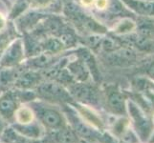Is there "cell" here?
<instances>
[{
  "label": "cell",
  "instance_id": "3",
  "mask_svg": "<svg viewBox=\"0 0 154 143\" xmlns=\"http://www.w3.org/2000/svg\"><path fill=\"white\" fill-rule=\"evenodd\" d=\"M26 59L24 39L17 37L6 46L0 56V68L10 69L22 65Z\"/></svg>",
  "mask_w": 154,
  "mask_h": 143
},
{
  "label": "cell",
  "instance_id": "16",
  "mask_svg": "<svg viewBox=\"0 0 154 143\" xmlns=\"http://www.w3.org/2000/svg\"><path fill=\"white\" fill-rule=\"evenodd\" d=\"M35 119V116L32 108L28 104H23L22 106H19L18 109L17 110V112H15L14 122L25 124V123L32 122V121H34Z\"/></svg>",
  "mask_w": 154,
  "mask_h": 143
},
{
  "label": "cell",
  "instance_id": "2",
  "mask_svg": "<svg viewBox=\"0 0 154 143\" xmlns=\"http://www.w3.org/2000/svg\"><path fill=\"white\" fill-rule=\"evenodd\" d=\"M38 99L44 100L52 104H66L71 103L74 100L69 94L66 87L55 80H45L35 90Z\"/></svg>",
  "mask_w": 154,
  "mask_h": 143
},
{
  "label": "cell",
  "instance_id": "15",
  "mask_svg": "<svg viewBox=\"0 0 154 143\" xmlns=\"http://www.w3.org/2000/svg\"><path fill=\"white\" fill-rule=\"evenodd\" d=\"M0 139L3 143H46L40 139H33L21 136L17 134L12 127H6V129L0 136Z\"/></svg>",
  "mask_w": 154,
  "mask_h": 143
},
{
  "label": "cell",
  "instance_id": "13",
  "mask_svg": "<svg viewBox=\"0 0 154 143\" xmlns=\"http://www.w3.org/2000/svg\"><path fill=\"white\" fill-rule=\"evenodd\" d=\"M40 46L42 52L53 55H58L64 51L66 48L60 37L54 35H47L40 40Z\"/></svg>",
  "mask_w": 154,
  "mask_h": 143
},
{
  "label": "cell",
  "instance_id": "10",
  "mask_svg": "<svg viewBox=\"0 0 154 143\" xmlns=\"http://www.w3.org/2000/svg\"><path fill=\"white\" fill-rule=\"evenodd\" d=\"M66 68L72 76L74 81L76 82H88L89 79L91 78L85 64L77 56L75 57V59L67 61Z\"/></svg>",
  "mask_w": 154,
  "mask_h": 143
},
{
  "label": "cell",
  "instance_id": "6",
  "mask_svg": "<svg viewBox=\"0 0 154 143\" xmlns=\"http://www.w3.org/2000/svg\"><path fill=\"white\" fill-rule=\"evenodd\" d=\"M19 106L20 101L15 91H7L0 97V115L5 120L13 121Z\"/></svg>",
  "mask_w": 154,
  "mask_h": 143
},
{
  "label": "cell",
  "instance_id": "4",
  "mask_svg": "<svg viewBox=\"0 0 154 143\" xmlns=\"http://www.w3.org/2000/svg\"><path fill=\"white\" fill-rule=\"evenodd\" d=\"M69 94L75 102L88 106H96L99 103L100 97L97 88L89 82H73L67 86Z\"/></svg>",
  "mask_w": 154,
  "mask_h": 143
},
{
  "label": "cell",
  "instance_id": "26",
  "mask_svg": "<svg viewBox=\"0 0 154 143\" xmlns=\"http://www.w3.org/2000/svg\"><path fill=\"white\" fill-rule=\"evenodd\" d=\"M147 1H154V0H147Z\"/></svg>",
  "mask_w": 154,
  "mask_h": 143
},
{
  "label": "cell",
  "instance_id": "11",
  "mask_svg": "<svg viewBox=\"0 0 154 143\" xmlns=\"http://www.w3.org/2000/svg\"><path fill=\"white\" fill-rule=\"evenodd\" d=\"M128 109H129V113L133 118L137 131L139 132V135L141 136V137L143 139H146L150 133V123L148 121L143 113L140 111V109L137 107V106L132 103V102H128Z\"/></svg>",
  "mask_w": 154,
  "mask_h": 143
},
{
  "label": "cell",
  "instance_id": "24",
  "mask_svg": "<svg viewBox=\"0 0 154 143\" xmlns=\"http://www.w3.org/2000/svg\"><path fill=\"white\" fill-rule=\"evenodd\" d=\"M81 143H95L94 141H87V140H81Z\"/></svg>",
  "mask_w": 154,
  "mask_h": 143
},
{
  "label": "cell",
  "instance_id": "23",
  "mask_svg": "<svg viewBox=\"0 0 154 143\" xmlns=\"http://www.w3.org/2000/svg\"><path fill=\"white\" fill-rule=\"evenodd\" d=\"M148 75L154 78V61L152 62V64L149 66V68H148Z\"/></svg>",
  "mask_w": 154,
  "mask_h": 143
},
{
  "label": "cell",
  "instance_id": "9",
  "mask_svg": "<svg viewBox=\"0 0 154 143\" xmlns=\"http://www.w3.org/2000/svg\"><path fill=\"white\" fill-rule=\"evenodd\" d=\"M127 9L144 17H154V1L147 0H120Z\"/></svg>",
  "mask_w": 154,
  "mask_h": 143
},
{
  "label": "cell",
  "instance_id": "17",
  "mask_svg": "<svg viewBox=\"0 0 154 143\" xmlns=\"http://www.w3.org/2000/svg\"><path fill=\"white\" fill-rule=\"evenodd\" d=\"M100 48L107 54L118 51L121 48H123V44L119 38L114 37V36L105 35L103 36L102 42H100Z\"/></svg>",
  "mask_w": 154,
  "mask_h": 143
},
{
  "label": "cell",
  "instance_id": "5",
  "mask_svg": "<svg viewBox=\"0 0 154 143\" xmlns=\"http://www.w3.org/2000/svg\"><path fill=\"white\" fill-rule=\"evenodd\" d=\"M44 80L41 72L26 68L18 73L13 86L17 90H35Z\"/></svg>",
  "mask_w": 154,
  "mask_h": 143
},
{
  "label": "cell",
  "instance_id": "1",
  "mask_svg": "<svg viewBox=\"0 0 154 143\" xmlns=\"http://www.w3.org/2000/svg\"><path fill=\"white\" fill-rule=\"evenodd\" d=\"M28 105L33 110L35 119L44 127L46 132L57 131L68 126L67 119L61 108L56 104L36 98Z\"/></svg>",
  "mask_w": 154,
  "mask_h": 143
},
{
  "label": "cell",
  "instance_id": "18",
  "mask_svg": "<svg viewBox=\"0 0 154 143\" xmlns=\"http://www.w3.org/2000/svg\"><path fill=\"white\" fill-rule=\"evenodd\" d=\"M30 7V3L28 0H18L14 3V5L12 7V10L9 13V18L12 20H15L18 17H20L23 13H25L28 10Z\"/></svg>",
  "mask_w": 154,
  "mask_h": 143
},
{
  "label": "cell",
  "instance_id": "14",
  "mask_svg": "<svg viewBox=\"0 0 154 143\" xmlns=\"http://www.w3.org/2000/svg\"><path fill=\"white\" fill-rule=\"evenodd\" d=\"M107 106L114 114L123 115L125 112V97L119 91H111L107 95Z\"/></svg>",
  "mask_w": 154,
  "mask_h": 143
},
{
  "label": "cell",
  "instance_id": "20",
  "mask_svg": "<svg viewBox=\"0 0 154 143\" xmlns=\"http://www.w3.org/2000/svg\"><path fill=\"white\" fill-rule=\"evenodd\" d=\"M8 26V18L2 12H0V34L7 29Z\"/></svg>",
  "mask_w": 154,
  "mask_h": 143
},
{
  "label": "cell",
  "instance_id": "25",
  "mask_svg": "<svg viewBox=\"0 0 154 143\" xmlns=\"http://www.w3.org/2000/svg\"><path fill=\"white\" fill-rule=\"evenodd\" d=\"M58 1H61V2L66 3V2H68V1H70V0H58Z\"/></svg>",
  "mask_w": 154,
  "mask_h": 143
},
{
  "label": "cell",
  "instance_id": "7",
  "mask_svg": "<svg viewBox=\"0 0 154 143\" xmlns=\"http://www.w3.org/2000/svg\"><path fill=\"white\" fill-rule=\"evenodd\" d=\"M76 56L85 64L94 82L99 83L100 81V73L98 69L97 60L93 55V52L85 46H79L76 48Z\"/></svg>",
  "mask_w": 154,
  "mask_h": 143
},
{
  "label": "cell",
  "instance_id": "8",
  "mask_svg": "<svg viewBox=\"0 0 154 143\" xmlns=\"http://www.w3.org/2000/svg\"><path fill=\"white\" fill-rule=\"evenodd\" d=\"M11 127L17 134L33 139H40L42 137H44L46 134V130L44 129V127L36 119L32 121V122L25 123V124L13 122Z\"/></svg>",
  "mask_w": 154,
  "mask_h": 143
},
{
  "label": "cell",
  "instance_id": "19",
  "mask_svg": "<svg viewBox=\"0 0 154 143\" xmlns=\"http://www.w3.org/2000/svg\"><path fill=\"white\" fill-rule=\"evenodd\" d=\"M135 28V24L128 18H123L113 27V33L118 35H125Z\"/></svg>",
  "mask_w": 154,
  "mask_h": 143
},
{
  "label": "cell",
  "instance_id": "21",
  "mask_svg": "<svg viewBox=\"0 0 154 143\" xmlns=\"http://www.w3.org/2000/svg\"><path fill=\"white\" fill-rule=\"evenodd\" d=\"M95 0H78V5L82 9H87L92 7Z\"/></svg>",
  "mask_w": 154,
  "mask_h": 143
},
{
  "label": "cell",
  "instance_id": "12",
  "mask_svg": "<svg viewBox=\"0 0 154 143\" xmlns=\"http://www.w3.org/2000/svg\"><path fill=\"white\" fill-rule=\"evenodd\" d=\"M74 109H75L78 114L81 115V118L86 121L88 124L93 126L94 128H98V129H103V122L100 118L97 115V114L94 112V111L90 108V106L88 105H84L82 103H78L73 101L70 103Z\"/></svg>",
  "mask_w": 154,
  "mask_h": 143
},
{
  "label": "cell",
  "instance_id": "22",
  "mask_svg": "<svg viewBox=\"0 0 154 143\" xmlns=\"http://www.w3.org/2000/svg\"><path fill=\"white\" fill-rule=\"evenodd\" d=\"M4 118H2L1 115H0V136H1V134L3 133V131L6 129V125H5L4 123Z\"/></svg>",
  "mask_w": 154,
  "mask_h": 143
}]
</instances>
